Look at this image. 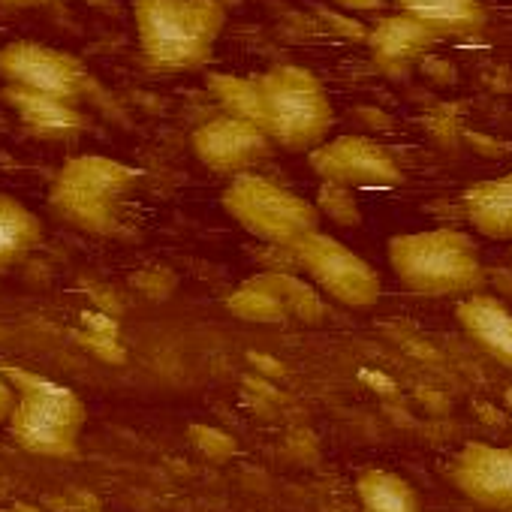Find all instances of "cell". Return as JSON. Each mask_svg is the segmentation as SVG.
Returning a JSON list of instances; mask_svg holds the SVG:
<instances>
[{"label":"cell","mask_w":512,"mask_h":512,"mask_svg":"<svg viewBox=\"0 0 512 512\" xmlns=\"http://www.w3.org/2000/svg\"><path fill=\"white\" fill-rule=\"evenodd\" d=\"M4 371L16 386V404L7 419L13 443L37 458H73L88 425V404L82 395L43 374L19 368Z\"/></svg>","instance_id":"obj_5"},{"label":"cell","mask_w":512,"mask_h":512,"mask_svg":"<svg viewBox=\"0 0 512 512\" xmlns=\"http://www.w3.org/2000/svg\"><path fill=\"white\" fill-rule=\"evenodd\" d=\"M61 4V0H0V7L7 10H34V7H52Z\"/></svg>","instance_id":"obj_21"},{"label":"cell","mask_w":512,"mask_h":512,"mask_svg":"<svg viewBox=\"0 0 512 512\" xmlns=\"http://www.w3.org/2000/svg\"><path fill=\"white\" fill-rule=\"evenodd\" d=\"M13 404H16V386L10 383L7 371L0 368V425H7V419L13 413Z\"/></svg>","instance_id":"obj_20"},{"label":"cell","mask_w":512,"mask_h":512,"mask_svg":"<svg viewBox=\"0 0 512 512\" xmlns=\"http://www.w3.org/2000/svg\"><path fill=\"white\" fill-rule=\"evenodd\" d=\"M356 497L365 512H425L416 488L383 467H368L356 476Z\"/></svg>","instance_id":"obj_18"},{"label":"cell","mask_w":512,"mask_h":512,"mask_svg":"<svg viewBox=\"0 0 512 512\" xmlns=\"http://www.w3.org/2000/svg\"><path fill=\"white\" fill-rule=\"evenodd\" d=\"M317 208H326V214L335 223H344V226H359L362 223V214H359V205L353 199V190H347V187L323 184V196H320Z\"/></svg>","instance_id":"obj_19"},{"label":"cell","mask_w":512,"mask_h":512,"mask_svg":"<svg viewBox=\"0 0 512 512\" xmlns=\"http://www.w3.org/2000/svg\"><path fill=\"white\" fill-rule=\"evenodd\" d=\"M220 202L247 235L275 247L293 250L305 235L320 229V208L311 199L260 172L229 178Z\"/></svg>","instance_id":"obj_6"},{"label":"cell","mask_w":512,"mask_h":512,"mask_svg":"<svg viewBox=\"0 0 512 512\" xmlns=\"http://www.w3.org/2000/svg\"><path fill=\"white\" fill-rule=\"evenodd\" d=\"M467 223L494 241H512V172L482 178L461 196Z\"/></svg>","instance_id":"obj_15"},{"label":"cell","mask_w":512,"mask_h":512,"mask_svg":"<svg viewBox=\"0 0 512 512\" xmlns=\"http://www.w3.org/2000/svg\"><path fill=\"white\" fill-rule=\"evenodd\" d=\"M4 100L16 112L22 130L31 139L76 142L88 130V118L79 103L46 97V94H28V91H16V88H4Z\"/></svg>","instance_id":"obj_13"},{"label":"cell","mask_w":512,"mask_h":512,"mask_svg":"<svg viewBox=\"0 0 512 512\" xmlns=\"http://www.w3.org/2000/svg\"><path fill=\"white\" fill-rule=\"evenodd\" d=\"M46 226L34 208L13 193H0V281L43 244Z\"/></svg>","instance_id":"obj_17"},{"label":"cell","mask_w":512,"mask_h":512,"mask_svg":"<svg viewBox=\"0 0 512 512\" xmlns=\"http://www.w3.org/2000/svg\"><path fill=\"white\" fill-rule=\"evenodd\" d=\"M256 85V121L269 139L296 154H311L335 127V106L326 85L299 64H275Z\"/></svg>","instance_id":"obj_4"},{"label":"cell","mask_w":512,"mask_h":512,"mask_svg":"<svg viewBox=\"0 0 512 512\" xmlns=\"http://www.w3.org/2000/svg\"><path fill=\"white\" fill-rule=\"evenodd\" d=\"M296 263L308 275V281L323 290L332 302L353 308V311H368L380 302L383 296V278L380 272L359 256L353 247L338 241L329 232H311L305 235L296 247Z\"/></svg>","instance_id":"obj_7"},{"label":"cell","mask_w":512,"mask_h":512,"mask_svg":"<svg viewBox=\"0 0 512 512\" xmlns=\"http://www.w3.org/2000/svg\"><path fill=\"white\" fill-rule=\"evenodd\" d=\"M133 28L148 70L193 73L214 58L226 7L220 0H133Z\"/></svg>","instance_id":"obj_1"},{"label":"cell","mask_w":512,"mask_h":512,"mask_svg":"<svg viewBox=\"0 0 512 512\" xmlns=\"http://www.w3.org/2000/svg\"><path fill=\"white\" fill-rule=\"evenodd\" d=\"M0 79L7 88L70 103H82L94 88L88 67L76 55L40 40H13L0 46Z\"/></svg>","instance_id":"obj_8"},{"label":"cell","mask_w":512,"mask_h":512,"mask_svg":"<svg viewBox=\"0 0 512 512\" xmlns=\"http://www.w3.org/2000/svg\"><path fill=\"white\" fill-rule=\"evenodd\" d=\"M139 184L142 169L106 154H79L52 178L49 208L79 232L115 235Z\"/></svg>","instance_id":"obj_2"},{"label":"cell","mask_w":512,"mask_h":512,"mask_svg":"<svg viewBox=\"0 0 512 512\" xmlns=\"http://www.w3.org/2000/svg\"><path fill=\"white\" fill-rule=\"evenodd\" d=\"M308 163L323 184L347 190H392L404 181L401 163L386 145L353 133L326 139L308 154Z\"/></svg>","instance_id":"obj_9"},{"label":"cell","mask_w":512,"mask_h":512,"mask_svg":"<svg viewBox=\"0 0 512 512\" xmlns=\"http://www.w3.org/2000/svg\"><path fill=\"white\" fill-rule=\"evenodd\" d=\"M398 13L413 16L428 31L443 40L449 37H479L488 13L485 0H392Z\"/></svg>","instance_id":"obj_16"},{"label":"cell","mask_w":512,"mask_h":512,"mask_svg":"<svg viewBox=\"0 0 512 512\" xmlns=\"http://www.w3.org/2000/svg\"><path fill=\"white\" fill-rule=\"evenodd\" d=\"M440 43L434 31H428L422 22H416L407 13L398 16H383L374 31L368 34V49L371 61L380 73L386 76H404L416 64L428 58V52Z\"/></svg>","instance_id":"obj_12"},{"label":"cell","mask_w":512,"mask_h":512,"mask_svg":"<svg viewBox=\"0 0 512 512\" xmlns=\"http://www.w3.org/2000/svg\"><path fill=\"white\" fill-rule=\"evenodd\" d=\"M395 278L416 296H470L485 287V266L476 241L461 229H422L389 238L386 247Z\"/></svg>","instance_id":"obj_3"},{"label":"cell","mask_w":512,"mask_h":512,"mask_svg":"<svg viewBox=\"0 0 512 512\" xmlns=\"http://www.w3.org/2000/svg\"><path fill=\"white\" fill-rule=\"evenodd\" d=\"M190 142H193V154L199 157L205 169L217 175H229V178L253 172L272 154V145H275L256 121L229 115V112L202 121L193 130Z\"/></svg>","instance_id":"obj_10"},{"label":"cell","mask_w":512,"mask_h":512,"mask_svg":"<svg viewBox=\"0 0 512 512\" xmlns=\"http://www.w3.org/2000/svg\"><path fill=\"white\" fill-rule=\"evenodd\" d=\"M461 332L494 362L512 368V311L488 293H470L455 305Z\"/></svg>","instance_id":"obj_14"},{"label":"cell","mask_w":512,"mask_h":512,"mask_svg":"<svg viewBox=\"0 0 512 512\" xmlns=\"http://www.w3.org/2000/svg\"><path fill=\"white\" fill-rule=\"evenodd\" d=\"M506 404H509V410H512V389L506 392Z\"/></svg>","instance_id":"obj_22"},{"label":"cell","mask_w":512,"mask_h":512,"mask_svg":"<svg viewBox=\"0 0 512 512\" xmlns=\"http://www.w3.org/2000/svg\"><path fill=\"white\" fill-rule=\"evenodd\" d=\"M449 476L470 503L491 512H512V446L470 440L452 458Z\"/></svg>","instance_id":"obj_11"}]
</instances>
